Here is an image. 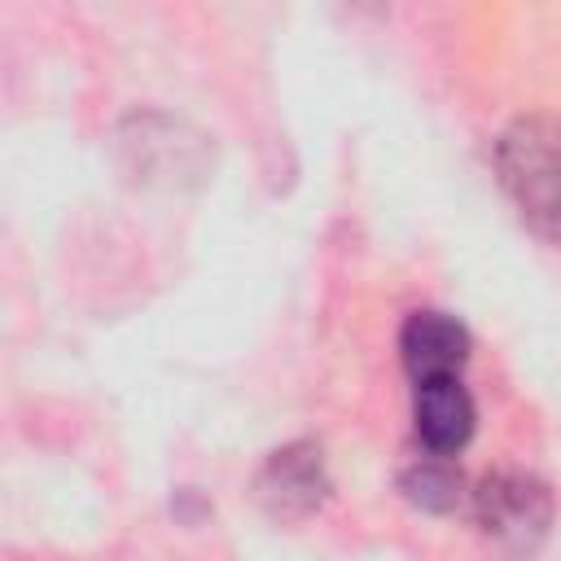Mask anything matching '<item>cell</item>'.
I'll use <instances>...</instances> for the list:
<instances>
[{"mask_svg": "<svg viewBox=\"0 0 561 561\" xmlns=\"http://www.w3.org/2000/svg\"><path fill=\"white\" fill-rule=\"evenodd\" d=\"M495 171L522 224L561 245V118L526 114L508 123L495 140Z\"/></svg>", "mask_w": 561, "mask_h": 561, "instance_id": "cell-1", "label": "cell"}, {"mask_svg": "<svg viewBox=\"0 0 561 561\" xmlns=\"http://www.w3.org/2000/svg\"><path fill=\"white\" fill-rule=\"evenodd\" d=\"M473 513L486 539H495L513 557H530L552 522V495L535 473L522 469H500L486 473L473 491Z\"/></svg>", "mask_w": 561, "mask_h": 561, "instance_id": "cell-2", "label": "cell"}, {"mask_svg": "<svg viewBox=\"0 0 561 561\" xmlns=\"http://www.w3.org/2000/svg\"><path fill=\"white\" fill-rule=\"evenodd\" d=\"M254 500L272 522H302L329 500V469L316 443L276 447L254 473Z\"/></svg>", "mask_w": 561, "mask_h": 561, "instance_id": "cell-3", "label": "cell"}, {"mask_svg": "<svg viewBox=\"0 0 561 561\" xmlns=\"http://www.w3.org/2000/svg\"><path fill=\"white\" fill-rule=\"evenodd\" d=\"M399 355L412 386L434 377H460L469 359V329L447 311H412L399 333Z\"/></svg>", "mask_w": 561, "mask_h": 561, "instance_id": "cell-4", "label": "cell"}, {"mask_svg": "<svg viewBox=\"0 0 561 561\" xmlns=\"http://www.w3.org/2000/svg\"><path fill=\"white\" fill-rule=\"evenodd\" d=\"M412 421H416V438L425 451L456 456L473 434V399L460 386V377L421 381L412 394Z\"/></svg>", "mask_w": 561, "mask_h": 561, "instance_id": "cell-5", "label": "cell"}, {"mask_svg": "<svg viewBox=\"0 0 561 561\" xmlns=\"http://www.w3.org/2000/svg\"><path fill=\"white\" fill-rule=\"evenodd\" d=\"M399 491L425 508V513H451L460 508L465 500V473L451 465V456H434L425 451L421 460H412L403 473H399Z\"/></svg>", "mask_w": 561, "mask_h": 561, "instance_id": "cell-6", "label": "cell"}]
</instances>
